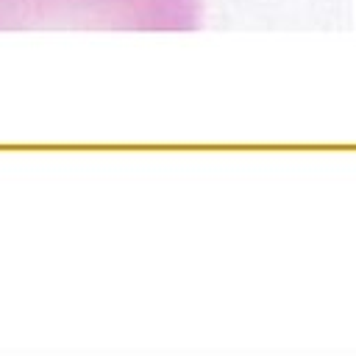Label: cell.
<instances>
[{
  "instance_id": "cell-1",
  "label": "cell",
  "mask_w": 356,
  "mask_h": 356,
  "mask_svg": "<svg viewBox=\"0 0 356 356\" xmlns=\"http://www.w3.org/2000/svg\"><path fill=\"white\" fill-rule=\"evenodd\" d=\"M197 0H0V28H197Z\"/></svg>"
}]
</instances>
